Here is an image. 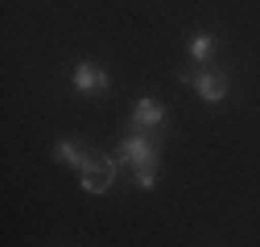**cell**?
Returning a JSON list of instances; mask_svg holds the SVG:
<instances>
[{
    "label": "cell",
    "mask_w": 260,
    "mask_h": 247,
    "mask_svg": "<svg viewBox=\"0 0 260 247\" xmlns=\"http://www.w3.org/2000/svg\"><path fill=\"white\" fill-rule=\"evenodd\" d=\"M194 91H199L207 103H219L227 95V78L223 74H199V78H194Z\"/></svg>",
    "instance_id": "5"
},
{
    "label": "cell",
    "mask_w": 260,
    "mask_h": 247,
    "mask_svg": "<svg viewBox=\"0 0 260 247\" xmlns=\"http://www.w3.org/2000/svg\"><path fill=\"white\" fill-rule=\"evenodd\" d=\"M112 161L108 157H87V165H83V190H91V194H104L108 185H112Z\"/></svg>",
    "instance_id": "1"
},
{
    "label": "cell",
    "mask_w": 260,
    "mask_h": 247,
    "mask_svg": "<svg viewBox=\"0 0 260 247\" xmlns=\"http://www.w3.org/2000/svg\"><path fill=\"white\" fill-rule=\"evenodd\" d=\"M120 157H124L128 165H145V161H157V148H153L145 136H128V140L120 144Z\"/></svg>",
    "instance_id": "4"
},
{
    "label": "cell",
    "mask_w": 260,
    "mask_h": 247,
    "mask_svg": "<svg viewBox=\"0 0 260 247\" xmlns=\"http://www.w3.org/2000/svg\"><path fill=\"white\" fill-rule=\"evenodd\" d=\"M161 119H166L161 103H157V99H141V103H137V111H133V128H137V136H145V132H153V128H157Z\"/></svg>",
    "instance_id": "2"
},
{
    "label": "cell",
    "mask_w": 260,
    "mask_h": 247,
    "mask_svg": "<svg viewBox=\"0 0 260 247\" xmlns=\"http://www.w3.org/2000/svg\"><path fill=\"white\" fill-rule=\"evenodd\" d=\"M153 181H157V161H145V165H137V185H141V190H149Z\"/></svg>",
    "instance_id": "7"
},
{
    "label": "cell",
    "mask_w": 260,
    "mask_h": 247,
    "mask_svg": "<svg viewBox=\"0 0 260 247\" xmlns=\"http://www.w3.org/2000/svg\"><path fill=\"white\" fill-rule=\"evenodd\" d=\"M75 87L83 91V95H100V91H108V74L100 66H91V62H83V66L75 70Z\"/></svg>",
    "instance_id": "3"
},
{
    "label": "cell",
    "mask_w": 260,
    "mask_h": 247,
    "mask_svg": "<svg viewBox=\"0 0 260 247\" xmlns=\"http://www.w3.org/2000/svg\"><path fill=\"white\" fill-rule=\"evenodd\" d=\"M58 161H62V165H79V169H83V165H87V152L79 148V140H62V144H58Z\"/></svg>",
    "instance_id": "6"
},
{
    "label": "cell",
    "mask_w": 260,
    "mask_h": 247,
    "mask_svg": "<svg viewBox=\"0 0 260 247\" xmlns=\"http://www.w3.org/2000/svg\"><path fill=\"white\" fill-rule=\"evenodd\" d=\"M190 54H194V62H203V58L211 54V37H194V42H190Z\"/></svg>",
    "instance_id": "8"
}]
</instances>
